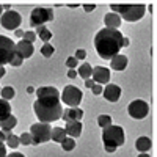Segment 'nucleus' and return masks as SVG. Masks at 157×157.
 <instances>
[{"label": "nucleus", "mask_w": 157, "mask_h": 157, "mask_svg": "<svg viewBox=\"0 0 157 157\" xmlns=\"http://www.w3.org/2000/svg\"><path fill=\"white\" fill-rule=\"evenodd\" d=\"M94 47L101 58L110 60L118 55L120 49L123 47V33L115 29H102L94 38Z\"/></svg>", "instance_id": "obj_1"}, {"label": "nucleus", "mask_w": 157, "mask_h": 157, "mask_svg": "<svg viewBox=\"0 0 157 157\" xmlns=\"http://www.w3.org/2000/svg\"><path fill=\"white\" fill-rule=\"evenodd\" d=\"M33 110L39 123H47V124L58 121L63 113L60 98H38L33 104Z\"/></svg>", "instance_id": "obj_2"}, {"label": "nucleus", "mask_w": 157, "mask_h": 157, "mask_svg": "<svg viewBox=\"0 0 157 157\" xmlns=\"http://www.w3.org/2000/svg\"><path fill=\"white\" fill-rule=\"evenodd\" d=\"M110 8L127 22H137L146 13V6L143 3H112Z\"/></svg>", "instance_id": "obj_3"}, {"label": "nucleus", "mask_w": 157, "mask_h": 157, "mask_svg": "<svg viewBox=\"0 0 157 157\" xmlns=\"http://www.w3.org/2000/svg\"><path fill=\"white\" fill-rule=\"evenodd\" d=\"M102 141L105 145V151L107 152H113L118 146L124 145L126 137H124V130L120 126H107L102 132Z\"/></svg>", "instance_id": "obj_4"}, {"label": "nucleus", "mask_w": 157, "mask_h": 157, "mask_svg": "<svg viewBox=\"0 0 157 157\" xmlns=\"http://www.w3.org/2000/svg\"><path fill=\"white\" fill-rule=\"evenodd\" d=\"M50 124L47 123H36L30 127V135L33 140V145H39V143H46L50 140Z\"/></svg>", "instance_id": "obj_5"}, {"label": "nucleus", "mask_w": 157, "mask_h": 157, "mask_svg": "<svg viewBox=\"0 0 157 157\" xmlns=\"http://www.w3.org/2000/svg\"><path fill=\"white\" fill-rule=\"evenodd\" d=\"M47 21H54V10L52 8H43V6H38L32 11L30 14V25L32 27H41L44 25Z\"/></svg>", "instance_id": "obj_6"}, {"label": "nucleus", "mask_w": 157, "mask_h": 157, "mask_svg": "<svg viewBox=\"0 0 157 157\" xmlns=\"http://www.w3.org/2000/svg\"><path fill=\"white\" fill-rule=\"evenodd\" d=\"M16 54V44L8 36L0 35V66L8 64Z\"/></svg>", "instance_id": "obj_7"}, {"label": "nucleus", "mask_w": 157, "mask_h": 157, "mask_svg": "<svg viewBox=\"0 0 157 157\" xmlns=\"http://www.w3.org/2000/svg\"><path fill=\"white\" fill-rule=\"evenodd\" d=\"M61 101L69 107H78V104L82 102V91L74 85H68L61 93Z\"/></svg>", "instance_id": "obj_8"}, {"label": "nucleus", "mask_w": 157, "mask_h": 157, "mask_svg": "<svg viewBox=\"0 0 157 157\" xmlns=\"http://www.w3.org/2000/svg\"><path fill=\"white\" fill-rule=\"evenodd\" d=\"M22 22V17L17 11H5L2 16H0V24H2V27L6 29V30H17L19 25Z\"/></svg>", "instance_id": "obj_9"}, {"label": "nucleus", "mask_w": 157, "mask_h": 157, "mask_svg": "<svg viewBox=\"0 0 157 157\" xmlns=\"http://www.w3.org/2000/svg\"><path fill=\"white\" fill-rule=\"evenodd\" d=\"M127 112L134 120H143V118H146L148 113H149V105H148V102L141 101V99H137V101L129 104Z\"/></svg>", "instance_id": "obj_10"}, {"label": "nucleus", "mask_w": 157, "mask_h": 157, "mask_svg": "<svg viewBox=\"0 0 157 157\" xmlns=\"http://www.w3.org/2000/svg\"><path fill=\"white\" fill-rule=\"evenodd\" d=\"M91 77H93V82L98 85H104L110 82V69L104 68V66H96L91 72Z\"/></svg>", "instance_id": "obj_11"}, {"label": "nucleus", "mask_w": 157, "mask_h": 157, "mask_svg": "<svg viewBox=\"0 0 157 157\" xmlns=\"http://www.w3.org/2000/svg\"><path fill=\"white\" fill-rule=\"evenodd\" d=\"M33 52H35V47L32 43L29 41H25V39H21V41L16 44V54L21 55L22 58H29L33 55Z\"/></svg>", "instance_id": "obj_12"}, {"label": "nucleus", "mask_w": 157, "mask_h": 157, "mask_svg": "<svg viewBox=\"0 0 157 157\" xmlns=\"http://www.w3.org/2000/svg\"><path fill=\"white\" fill-rule=\"evenodd\" d=\"M102 94H104V98H105L107 101H110V102H116V101H120V98H121V88L118 86V85H107L105 88L102 90Z\"/></svg>", "instance_id": "obj_13"}, {"label": "nucleus", "mask_w": 157, "mask_h": 157, "mask_svg": "<svg viewBox=\"0 0 157 157\" xmlns=\"http://www.w3.org/2000/svg\"><path fill=\"white\" fill-rule=\"evenodd\" d=\"M82 116H83V110L77 109V107H69L66 110H63L61 120L66 123L68 121H78V120H82Z\"/></svg>", "instance_id": "obj_14"}, {"label": "nucleus", "mask_w": 157, "mask_h": 157, "mask_svg": "<svg viewBox=\"0 0 157 157\" xmlns=\"http://www.w3.org/2000/svg\"><path fill=\"white\" fill-rule=\"evenodd\" d=\"M64 130H66L68 137L77 138V137H80V134H82V123L80 121H68Z\"/></svg>", "instance_id": "obj_15"}, {"label": "nucleus", "mask_w": 157, "mask_h": 157, "mask_svg": "<svg viewBox=\"0 0 157 157\" xmlns=\"http://www.w3.org/2000/svg\"><path fill=\"white\" fill-rule=\"evenodd\" d=\"M104 22H105L107 29H115L118 30V27L121 25V17L116 14V13H107L105 17H104Z\"/></svg>", "instance_id": "obj_16"}, {"label": "nucleus", "mask_w": 157, "mask_h": 157, "mask_svg": "<svg viewBox=\"0 0 157 157\" xmlns=\"http://www.w3.org/2000/svg\"><path fill=\"white\" fill-rule=\"evenodd\" d=\"M36 96L38 98H58L60 93L54 86H41L36 90Z\"/></svg>", "instance_id": "obj_17"}, {"label": "nucleus", "mask_w": 157, "mask_h": 157, "mask_svg": "<svg viewBox=\"0 0 157 157\" xmlns=\"http://www.w3.org/2000/svg\"><path fill=\"white\" fill-rule=\"evenodd\" d=\"M126 66H127V57L126 55H115L113 58H112V69H115V71H123V69H126Z\"/></svg>", "instance_id": "obj_18"}, {"label": "nucleus", "mask_w": 157, "mask_h": 157, "mask_svg": "<svg viewBox=\"0 0 157 157\" xmlns=\"http://www.w3.org/2000/svg\"><path fill=\"white\" fill-rule=\"evenodd\" d=\"M16 124H17V118L10 115L3 121H0V130H3V132H11V130L16 127Z\"/></svg>", "instance_id": "obj_19"}, {"label": "nucleus", "mask_w": 157, "mask_h": 157, "mask_svg": "<svg viewBox=\"0 0 157 157\" xmlns=\"http://www.w3.org/2000/svg\"><path fill=\"white\" fill-rule=\"evenodd\" d=\"M66 130L63 127H52L50 130V140H54L55 143H61L64 138H66Z\"/></svg>", "instance_id": "obj_20"}, {"label": "nucleus", "mask_w": 157, "mask_h": 157, "mask_svg": "<svg viewBox=\"0 0 157 157\" xmlns=\"http://www.w3.org/2000/svg\"><path fill=\"white\" fill-rule=\"evenodd\" d=\"M36 36L41 39L44 44H47V43L50 41V38H52V32L47 30L44 25H41V27H36Z\"/></svg>", "instance_id": "obj_21"}, {"label": "nucleus", "mask_w": 157, "mask_h": 157, "mask_svg": "<svg viewBox=\"0 0 157 157\" xmlns=\"http://www.w3.org/2000/svg\"><path fill=\"white\" fill-rule=\"evenodd\" d=\"M135 148H137L140 152L149 151V148H151V140H149L148 137H140V138L137 140V143H135Z\"/></svg>", "instance_id": "obj_22"}, {"label": "nucleus", "mask_w": 157, "mask_h": 157, "mask_svg": "<svg viewBox=\"0 0 157 157\" xmlns=\"http://www.w3.org/2000/svg\"><path fill=\"white\" fill-rule=\"evenodd\" d=\"M11 115V105L10 102L5 99H0V121H3L5 118H8Z\"/></svg>", "instance_id": "obj_23"}, {"label": "nucleus", "mask_w": 157, "mask_h": 157, "mask_svg": "<svg viewBox=\"0 0 157 157\" xmlns=\"http://www.w3.org/2000/svg\"><path fill=\"white\" fill-rule=\"evenodd\" d=\"M91 72H93V68H91L88 63H83L82 66L78 68V75H80L83 80H86V78L91 77Z\"/></svg>", "instance_id": "obj_24"}, {"label": "nucleus", "mask_w": 157, "mask_h": 157, "mask_svg": "<svg viewBox=\"0 0 157 157\" xmlns=\"http://www.w3.org/2000/svg\"><path fill=\"white\" fill-rule=\"evenodd\" d=\"M0 94H2V99L11 101L16 93H14V88L13 86H3V88H0Z\"/></svg>", "instance_id": "obj_25"}, {"label": "nucleus", "mask_w": 157, "mask_h": 157, "mask_svg": "<svg viewBox=\"0 0 157 157\" xmlns=\"http://www.w3.org/2000/svg\"><path fill=\"white\" fill-rule=\"evenodd\" d=\"M5 135H6V145L10 146V148H17L21 143H19V137L17 135H13L11 132H5Z\"/></svg>", "instance_id": "obj_26"}, {"label": "nucleus", "mask_w": 157, "mask_h": 157, "mask_svg": "<svg viewBox=\"0 0 157 157\" xmlns=\"http://www.w3.org/2000/svg\"><path fill=\"white\" fill-rule=\"evenodd\" d=\"M61 148L64 149V151H72L74 148H75V141H74V138H71V137H66L61 143Z\"/></svg>", "instance_id": "obj_27"}, {"label": "nucleus", "mask_w": 157, "mask_h": 157, "mask_svg": "<svg viewBox=\"0 0 157 157\" xmlns=\"http://www.w3.org/2000/svg\"><path fill=\"white\" fill-rule=\"evenodd\" d=\"M98 124H99V127L105 129L107 126L112 124V116H110V115H101V116L98 118Z\"/></svg>", "instance_id": "obj_28"}, {"label": "nucleus", "mask_w": 157, "mask_h": 157, "mask_svg": "<svg viewBox=\"0 0 157 157\" xmlns=\"http://www.w3.org/2000/svg\"><path fill=\"white\" fill-rule=\"evenodd\" d=\"M54 52H55V49H54V46H50V44H44L43 47H41V54H43V57H52L54 55Z\"/></svg>", "instance_id": "obj_29"}, {"label": "nucleus", "mask_w": 157, "mask_h": 157, "mask_svg": "<svg viewBox=\"0 0 157 157\" xmlns=\"http://www.w3.org/2000/svg\"><path fill=\"white\" fill-rule=\"evenodd\" d=\"M19 143H22V145L29 146V145H33V140H32V135L30 134H22L19 137Z\"/></svg>", "instance_id": "obj_30"}, {"label": "nucleus", "mask_w": 157, "mask_h": 157, "mask_svg": "<svg viewBox=\"0 0 157 157\" xmlns=\"http://www.w3.org/2000/svg\"><path fill=\"white\" fill-rule=\"evenodd\" d=\"M22 39H25V41H29V43H35V39H36V33L35 32H24V36Z\"/></svg>", "instance_id": "obj_31"}, {"label": "nucleus", "mask_w": 157, "mask_h": 157, "mask_svg": "<svg viewBox=\"0 0 157 157\" xmlns=\"http://www.w3.org/2000/svg\"><path fill=\"white\" fill-rule=\"evenodd\" d=\"M22 61H24V58L21 57V55H17V54H14V57L11 58V61H10V64L11 66H21L22 64Z\"/></svg>", "instance_id": "obj_32"}, {"label": "nucleus", "mask_w": 157, "mask_h": 157, "mask_svg": "<svg viewBox=\"0 0 157 157\" xmlns=\"http://www.w3.org/2000/svg\"><path fill=\"white\" fill-rule=\"evenodd\" d=\"M66 66H68L69 69L75 68V66H77V58H75V57H69V58L66 60Z\"/></svg>", "instance_id": "obj_33"}, {"label": "nucleus", "mask_w": 157, "mask_h": 157, "mask_svg": "<svg viewBox=\"0 0 157 157\" xmlns=\"http://www.w3.org/2000/svg\"><path fill=\"white\" fill-rule=\"evenodd\" d=\"M77 60H85V57H86V52H85V49H78L77 52H75V55H74Z\"/></svg>", "instance_id": "obj_34"}, {"label": "nucleus", "mask_w": 157, "mask_h": 157, "mask_svg": "<svg viewBox=\"0 0 157 157\" xmlns=\"http://www.w3.org/2000/svg\"><path fill=\"white\" fill-rule=\"evenodd\" d=\"M91 90H93V94H102V86L101 85H98V83H94L93 86H91Z\"/></svg>", "instance_id": "obj_35"}, {"label": "nucleus", "mask_w": 157, "mask_h": 157, "mask_svg": "<svg viewBox=\"0 0 157 157\" xmlns=\"http://www.w3.org/2000/svg\"><path fill=\"white\" fill-rule=\"evenodd\" d=\"M83 8H85V11H93V10L96 8V5H94V3H85Z\"/></svg>", "instance_id": "obj_36"}, {"label": "nucleus", "mask_w": 157, "mask_h": 157, "mask_svg": "<svg viewBox=\"0 0 157 157\" xmlns=\"http://www.w3.org/2000/svg\"><path fill=\"white\" fill-rule=\"evenodd\" d=\"M6 146L5 145H0V157H6Z\"/></svg>", "instance_id": "obj_37"}, {"label": "nucleus", "mask_w": 157, "mask_h": 157, "mask_svg": "<svg viewBox=\"0 0 157 157\" xmlns=\"http://www.w3.org/2000/svg\"><path fill=\"white\" fill-rule=\"evenodd\" d=\"M5 140H6V135H5V132H3V130H0V145H3V143H5Z\"/></svg>", "instance_id": "obj_38"}, {"label": "nucleus", "mask_w": 157, "mask_h": 157, "mask_svg": "<svg viewBox=\"0 0 157 157\" xmlns=\"http://www.w3.org/2000/svg\"><path fill=\"white\" fill-rule=\"evenodd\" d=\"M93 85H94V82H93V78H86V80H85V86L91 88V86H93Z\"/></svg>", "instance_id": "obj_39"}, {"label": "nucleus", "mask_w": 157, "mask_h": 157, "mask_svg": "<svg viewBox=\"0 0 157 157\" xmlns=\"http://www.w3.org/2000/svg\"><path fill=\"white\" fill-rule=\"evenodd\" d=\"M75 75H77V72H75L74 69H69V71H68V77H69V78H74Z\"/></svg>", "instance_id": "obj_40"}, {"label": "nucleus", "mask_w": 157, "mask_h": 157, "mask_svg": "<svg viewBox=\"0 0 157 157\" xmlns=\"http://www.w3.org/2000/svg\"><path fill=\"white\" fill-rule=\"evenodd\" d=\"M6 157H25V155L21 154V152H13V154H10V155H6Z\"/></svg>", "instance_id": "obj_41"}, {"label": "nucleus", "mask_w": 157, "mask_h": 157, "mask_svg": "<svg viewBox=\"0 0 157 157\" xmlns=\"http://www.w3.org/2000/svg\"><path fill=\"white\" fill-rule=\"evenodd\" d=\"M14 33H16V36H17V38H22V36H24V32H22L21 29H17V30H14Z\"/></svg>", "instance_id": "obj_42"}, {"label": "nucleus", "mask_w": 157, "mask_h": 157, "mask_svg": "<svg viewBox=\"0 0 157 157\" xmlns=\"http://www.w3.org/2000/svg\"><path fill=\"white\" fill-rule=\"evenodd\" d=\"M129 46V38H123V47H127Z\"/></svg>", "instance_id": "obj_43"}, {"label": "nucleus", "mask_w": 157, "mask_h": 157, "mask_svg": "<svg viewBox=\"0 0 157 157\" xmlns=\"http://www.w3.org/2000/svg\"><path fill=\"white\" fill-rule=\"evenodd\" d=\"M3 75H5V68H3V66H0V78H2Z\"/></svg>", "instance_id": "obj_44"}, {"label": "nucleus", "mask_w": 157, "mask_h": 157, "mask_svg": "<svg viewBox=\"0 0 157 157\" xmlns=\"http://www.w3.org/2000/svg\"><path fill=\"white\" fill-rule=\"evenodd\" d=\"M138 157H149V155H148V154H146V152H141V154H140V155H138Z\"/></svg>", "instance_id": "obj_45"}, {"label": "nucleus", "mask_w": 157, "mask_h": 157, "mask_svg": "<svg viewBox=\"0 0 157 157\" xmlns=\"http://www.w3.org/2000/svg\"><path fill=\"white\" fill-rule=\"evenodd\" d=\"M2 14H3V6L0 5V16H2Z\"/></svg>", "instance_id": "obj_46"}]
</instances>
